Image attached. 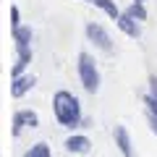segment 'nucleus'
<instances>
[{"instance_id": "18", "label": "nucleus", "mask_w": 157, "mask_h": 157, "mask_svg": "<svg viewBox=\"0 0 157 157\" xmlns=\"http://www.w3.org/2000/svg\"><path fill=\"white\" fill-rule=\"evenodd\" d=\"M84 3H94V0H84Z\"/></svg>"}, {"instance_id": "17", "label": "nucleus", "mask_w": 157, "mask_h": 157, "mask_svg": "<svg viewBox=\"0 0 157 157\" xmlns=\"http://www.w3.org/2000/svg\"><path fill=\"white\" fill-rule=\"evenodd\" d=\"M149 94H152V97H157V76H155V73L149 76Z\"/></svg>"}, {"instance_id": "7", "label": "nucleus", "mask_w": 157, "mask_h": 157, "mask_svg": "<svg viewBox=\"0 0 157 157\" xmlns=\"http://www.w3.org/2000/svg\"><path fill=\"white\" fill-rule=\"evenodd\" d=\"M32 58H34L32 45L16 47V63L11 66V78H16V76H21V73H26V68H29V63H32Z\"/></svg>"}, {"instance_id": "19", "label": "nucleus", "mask_w": 157, "mask_h": 157, "mask_svg": "<svg viewBox=\"0 0 157 157\" xmlns=\"http://www.w3.org/2000/svg\"><path fill=\"white\" fill-rule=\"evenodd\" d=\"M136 3H144V0H136Z\"/></svg>"}, {"instance_id": "13", "label": "nucleus", "mask_w": 157, "mask_h": 157, "mask_svg": "<svg viewBox=\"0 0 157 157\" xmlns=\"http://www.w3.org/2000/svg\"><path fill=\"white\" fill-rule=\"evenodd\" d=\"M126 13H131L136 21H147V8H144V3H136V0H134V3L126 8Z\"/></svg>"}, {"instance_id": "12", "label": "nucleus", "mask_w": 157, "mask_h": 157, "mask_svg": "<svg viewBox=\"0 0 157 157\" xmlns=\"http://www.w3.org/2000/svg\"><path fill=\"white\" fill-rule=\"evenodd\" d=\"M94 8H100V11H105L107 16L113 18V21H118V16H121V8L115 6V0H94Z\"/></svg>"}, {"instance_id": "5", "label": "nucleus", "mask_w": 157, "mask_h": 157, "mask_svg": "<svg viewBox=\"0 0 157 157\" xmlns=\"http://www.w3.org/2000/svg\"><path fill=\"white\" fill-rule=\"evenodd\" d=\"M34 84H37V76H32V73H21V76L11 78V97L21 100L24 94H29L34 89Z\"/></svg>"}, {"instance_id": "9", "label": "nucleus", "mask_w": 157, "mask_h": 157, "mask_svg": "<svg viewBox=\"0 0 157 157\" xmlns=\"http://www.w3.org/2000/svg\"><path fill=\"white\" fill-rule=\"evenodd\" d=\"M118 29H121V32H123L126 34V37H131V39H136V37H139V34H141V29H139V21H136V18L134 16H131V13H121V16H118Z\"/></svg>"}, {"instance_id": "1", "label": "nucleus", "mask_w": 157, "mask_h": 157, "mask_svg": "<svg viewBox=\"0 0 157 157\" xmlns=\"http://www.w3.org/2000/svg\"><path fill=\"white\" fill-rule=\"evenodd\" d=\"M52 113H55L58 123L66 128H78L84 126V115H81V102L76 94H71L68 89H60L52 94Z\"/></svg>"}, {"instance_id": "10", "label": "nucleus", "mask_w": 157, "mask_h": 157, "mask_svg": "<svg viewBox=\"0 0 157 157\" xmlns=\"http://www.w3.org/2000/svg\"><path fill=\"white\" fill-rule=\"evenodd\" d=\"M11 37H13V42H16V47H26V45H32V26H16V29H11Z\"/></svg>"}, {"instance_id": "8", "label": "nucleus", "mask_w": 157, "mask_h": 157, "mask_svg": "<svg viewBox=\"0 0 157 157\" xmlns=\"http://www.w3.org/2000/svg\"><path fill=\"white\" fill-rule=\"evenodd\" d=\"M66 149L71 152V155H86V152L92 149V141H89V136H84V134H71L66 139Z\"/></svg>"}, {"instance_id": "14", "label": "nucleus", "mask_w": 157, "mask_h": 157, "mask_svg": "<svg viewBox=\"0 0 157 157\" xmlns=\"http://www.w3.org/2000/svg\"><path fill=\"white\" fill-rule=\"evenodd\" d=\"M21 26V11H18V6H11V29Z\"/></svg>"}, {"instance_id": "3", "label": "nucleus", "mask_w": 157, "mask_h": 157, "mask_svg": "<svg viewBox=\"0 0 157 157\" xmlns=\"http://www.w3.org/2000/svg\"><path fill=\"white\" fill-rule=\"evenodd\" d=\"M84 32H86V39L94 42V47H100L102 52H113V39H110V34H107V29L102 26V24L86 21Z\"/></svg>"}, {"instance_id": "6", "label": "nucleus", "mask_w": 157, "mask_h": 157, "mask_svg": "<svg viewBox=\"0 0 157 157\" xmlns=\"http://www.w3.org/2000/svg\"><path fill=\"white\" fill-rule=\"evenodd\" d=\"M113 139H115V147L121 149L123 157H136L134 144H131V134H128L126 126H115V128H113Z\"/></svg>"}, {"instance_id": "15", "label": "nucleus", "mask_w": 157, "mask_h": 157, "mask_svg": "<svg viewBox=\"0 0 157 157\" xmlns=\"http://www.w3.org/2000/svg\"><path fill=\"white\" fill-rule=\"evenodd\" d=\"M144 107H147L149 113H155V115H157V97H152L149 92H147V94H144Z\"/></svg>"}, {"instance_id": "4", "label": "nucleus", "mask_w": 157, "mask_h": 157, "mask_svg": "<svg viewBox=\"0 0 157 157\" xmlns=\"http://www.w3.org/2000/svg\"><path fill=\"white\" fill-rule=\"evenodd\" d=\"M37 126H39V115L34 110H16L11 118V134L16 139L24 134V128H37Z\"/></svg>"}, {"instance_id": "11", "label": "nucleus", "mask_w": 157, "mask_h": 157, "mask_svg": "<svg viewBox=\"0 0 157 157\" xmlns=\"http://www.w3.org/2000/svg\"><path fill=\"white\" fill-rule=\"evenodd\" d=\"M24 157H52V149L47 141H37V144H32L24 152Z\"/></svg>"}, {"instance_id": "16", "label": "nucleus", "mask_w": 157, "mask_h": 157, "mask_svg": "<svg viewBox=\"0 0 157 157\" xmlns=\"http://www.w3.org/2000/svg\"><path fill=\"white\" fill-rule=\"evenodd\" d=\"M147 121H149V128H152V134L157 136V115H155V113H149V110H147Z\"/></svg>"}, {"instance_id": "2", "label": "nucleus", "mask_w": 157, "mask_h": 157, "mask_svg": "<svg viewBox=\"0 0 157 157\" xmlns=\"http://www.w3.org/2000/svg\"><path fill=\"white\" fill-rule=\"evenodd\" d=\"M76 68H78L81 86H84L89 94H97V92H100V68H97V60L89 55V52H78Z\"/></svg>"}]
</instances>
